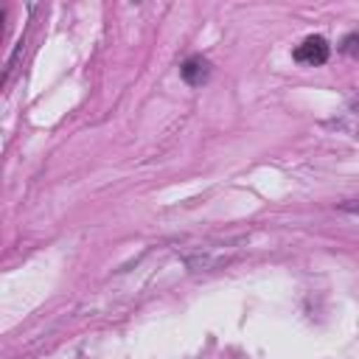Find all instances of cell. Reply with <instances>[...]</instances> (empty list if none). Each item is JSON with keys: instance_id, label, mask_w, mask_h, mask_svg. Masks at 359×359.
Returning a JSON list of instances; mask_svg holds the SVG:
<instances>
[{"instance_id": "cell-1", "label": "cell", "mask_w": 359, "mask_h": 359, "mask_svg": "<svg viewBox=\"0 0 359 359\" xmlns=\"http://www.w3.org/2000/svg\"><path fill=\"white\" fill-rule=\"evenodd\" d=\"M294 59L303 65H323L328 59V42L323 36H306L297 48H294Z\"/></svg>"}, {"instance_id": "cell-2", "label": "cell", "mask_w": 359, "mask_h": 359, "mask_svg": "<svg viewBox=\"0 0 359 359\" xmlns=\"http://www.w3.org/2000/svg\"><path fill=\"white\" fill-rule=\"evenodd\" d=\"M180 73H182V79H185L188 84L199 87V84H205V81H208V76H210V62H208V59H202V56H191V59H185V62H182Z\"/></svg>"}, {"instance_id": "cell-3", "label": "cell", "mask_w": 359, "mask_h": 359, "mask_svg": "<svg viewBox=\"0 0 359 359\" xmlns=\"http://www.w3.org/2000/svg\"><path fill=\"white\" fill-rule=\"evenodd\" d=\"M342 53H348V56H359V31H353V34H348L345 39H342Z\"/></svg>"}]
</instances>
